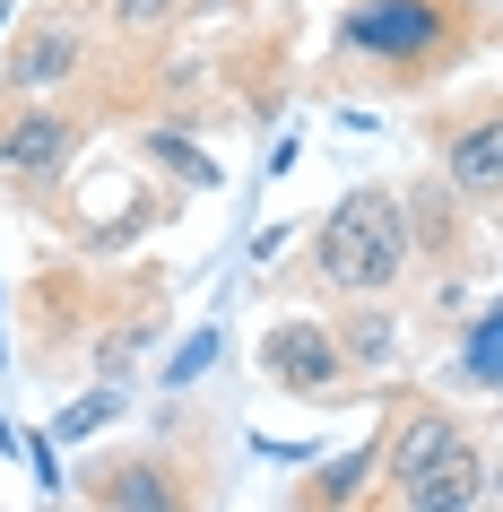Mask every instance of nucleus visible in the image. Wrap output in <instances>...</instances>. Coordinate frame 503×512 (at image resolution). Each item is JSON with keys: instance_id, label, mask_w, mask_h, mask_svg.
Masks as SVG:
<instances>
[{"instance_id": "14", "label": "nucleus", "mask_w": 503, "mask_h": 512, "mask_svg": "<svg viewBox=\"0 0 503 512\" xmlns=\"http://www.w3.org/2000/svg\"><path fill=\"white\" fill-rule=\"evenodd\" d=\"M113 27L122 35H157V27H174V0H113Z\"/></svg>"}, {"instance_id": "2", "label": "nucleus", "mask_w": 503, "mask_h": 512, "mask_svg": "<svg viewBox=\"0 0 503 512\" xmlns=\"http://www.w3.org/2000/svg\"><path fill=\"white\" fill-rule=\"evenodd\" d=\"M339 44L356 61H382V70H417L451 44V9L443 0H356L339 18Z\"/></svg>"}, {"instance_id": "15", "label": "nucleus", "mask_w": 503, "mask_h": 512, "mask_svg": "<svg viewBox=\"0 0 503 512\" xmlns=\"http://www.w3.org/2000/svg\"><path fill=\"white\" fill-rule=\"evenodd\" d=\"M495 339H503V322L486 313V322L469 330V382H477V391H495Z\"/></svg>"}, {"instance_id": "7", "label": "nucleus", "mask_w": 503, "mask_h": 512, "mask_svg": "<svg viewBox=\"0 0 503 512\" xmlns=\"http://www.w3.org/2000/svg\"><path fill=\"white\" fill-rule=\"evenodd\" d=\"M477 478H486V460H477V443L460 434L425 478L399 486V504H408V512H469V504H486V486H477Z\"/></svg>"}, {"instance_id": "9", "label": "nucleus", "mask_w": 503, "mask_h": 512, "mask_svg": "<svg viewBox=\"0 0 503 512\" xmlns=\"http://www.w3.org/2000/svg\"><path fill=\"white\" fill-rule=\"evenodd\" d=\"M87 495H96V504H122V512H157V504H183L174 469H157V460H122V469H105V478H87Z\"/></svg>"}, {"instance_id": "8", "label": "nucleus", "mask_w": 503, "mask_h": 512, "mask_svg": "<svg viewBox=\"0 0 503 512\" xmlns=\"http://www.w3.org/2000/svg\"><path fill=\"white\" fill-rule=\"evenodd\" d=\"M451 443H460V417H451V408H408V426H399V434H391V452H382V478H391V495H399L408 478H425V469H434Z\"/></svg>"}, {"instance_id": "5", "label": "nucleus", "mask_w": 503, "mask_h": 512, "mask_svg": "<svg viewBox=\"0 0 503 512\" xmlns=\"http://www.w3.org/2000/svg\"><path fill=\"white\" fill-rule=\"evenodd\" d=\"M261 374L278 391H330L347 374V348H339V330H321V322H278L261 339Z\"/></svg>"}, {"instance_id": "11", "label": "nucleus", "mask_w": 503, "mask_h": 512, "mask_svg": "<svg viewBox=\"0 0 503 512\" xmlns=\"http://www.w3.org/2000/svg\"><path fill=\"white\" fill-rule=\"evenodd\" d=\"M339 348H347V365H391V356H399V330H391V313H356Z\"/></svg>"}, {"instance_id": "12", "label": "nucleus", "mask_w": 503, "mask_h": 512, "mask_svg": "<svg viewBox=\"0 0 503 512\" xmlns=\"http://www.w3.org/2000/svg\"><path fill=\"white\" fill-rule=\"evenodd\" d=\"M148 157H157L165 174H183L191 191H217V165L200 157V148H191V139H174V131H148Z\"/></svg>"}, {"instance_id": "6", "label": "nucleus", "mask_w": 503, "mask_h": 512, "mask_svg": "<svg viewBox=\"0 0 503 512\" xmlns=\"http://www.w3.org/2000/svg\"><path fill=\"white\" fill-rule=\"evenodd\" d=\"M443 183L460 191L469 209H495V191H503V122L495 113H469V122L443 139Z\"/></svg>"}, {"instance_id": "16", "label": "nucleus", "mask_w": 503, "mask_h": 512, "mask_svg": "<svg viewBox=\"0 0 503 512\" xmlns=\"http://www.w3.org/2000/svg\"><path fill=\"white\" fill-rule=\"evenodd\" d=\"M209 365H217V330H200V339H183V356L165 365V382H200Z\"/></svg>"}, {"instance_id": "3", "label": "nucleus", "mask_w": 503, "mask_h": 512, "mask_svg": "<svg viewBox=\"0 0 503 512\" xmlns=\"http://www.w3.org/2000/svg\"><path fill=\"white\" fill-rule=\"evenodd\" d=\"M87 61V27L79 18H61V9H44V18H27L18 27V53H9V96H53V87L79 79Z\"/></svg>"}, {"instance_id": "10", "label": "nucleus", "mask_w": 503, "mask_h": 512, "mask_svg": "<svg viewBox=\"0 0 503 512\" xmlns=\"http://www.w3.org/2000/svg\"><path fill=\"white\" fill-rule=\"evenodd\" d=\"M365 478H382V443H356V452H339L313 486H304V504H356V495H365Z\"/></svg>"}, {"instance_id": "13", "label": "nucleus", "mask_w": 503, "mask_h": 512, "mask_svg": "<svg viewBox=\"0 0 503 512\" xmlns=\"http://www.w3.org/2000/svg\"><path fill=\"white\" fill-rule=\"evenodd\" d=\"M113 417H122V400H113V391H87V400H70V408H61V443H79V434L113 426Z\"/></svg>"}, {"instance_id": "1", "label": "nucleus", "mask_w": 503, "mask_h": 512, "mask_svg": "<svg viewBox=\"0 0 503 512\" xmlns=\"http://www.w3.org/2000/svg\"><path fill=\"white\" fill-rule=\"evenodd\" d=\"M399 270H408V209H399L391 191H347L313 235V278L330 296L373 304V296L399 287Z\"/></svg>"}, {"instance_id": "4", "label": "nucleus", "mask_w": 503, "mask_h": 512, "mask_svg": "<svg viewBox=\"0 0 503 512\" xmlns=\"http://www.w3.org/2000/svg\"><path fill=\"white\" fill-rule=\"evenodd\" d=\"M70 148H79L70 113H44V105L9 113L0 122V183H53L61 165H70Z\"/></svg>"}]
</instances>
